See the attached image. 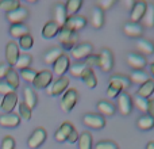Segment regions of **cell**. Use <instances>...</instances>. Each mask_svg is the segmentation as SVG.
I'll return each mask as SVG.
<instances>
[{
    "label": "cell",
    "instance_id": "cell-1",
    "mask_svg": "<svg viewBox=\"0 0 154 149\" xmlns=\"http://www.w3.org/2000/svg\"><path fill=\"white\" fill-rule=\"evenodd\" d=\"M97 67L106 73L112 71V68H114V54L109 49H101V52L97 54Z\"/></svg>",
    "mask_w": 154,
    "mask_h": 149
},
{
    "label": "cell",
    "instance_id": "cell-2",
    "mask_svg": "<svg viewBox=\"0 0 154 149\" xmlns=\"http://www.w3.org/2000/svg\"><path fill=\"white\" fill-rule=\"evenodd\" d=\"M77 100H79V92L75 88H69L65 91V94L61 98V109L65 113H70L73 110V107L76 106Z\"/></svg>",
    "mask_w": 154,
    "mask_h": 149
},
{
    "label": "cell",
    "instance_id": "cell-3",
    "mask_svg": "<svg viewBox=\"0 0 154 149\" xmlns=\"http://www.w3.org/2000/svg\"><path fill=\"white\" fill-rule=\"evenodd\" d=\"M116 109L123 117H127L133 111V98L127 92H122L118 96V104Z\"/></svg>",
    "mask_w": 154,
    "mask_h": 149
},
{
    "label": "cell",
    "instance_id": "cell-4",
    "mask_svg": "<svg viewBox=\"0 0 154 149\" xmlns=\"http://www.w3.org/2000/svg\"><path fill=\"white\" fill-rule=\"evenodd\" d=\"M46 137H48V133L43 128H37L34 129L31 134H30L29 140H27V145H29L30 149H38L43 142L46 141Z\"/></svg>",
    "mask_w": 154,
    "mask_h": 149
},
{
    "label": "cell",
    "instance_id": "cell-5",
    "mask_svg": "<svg viewBox=\"0 0 154 149\" xmlns=\"http://www.w3.org/2000/svg\"><path fill=\"white\" fill-rule=\"evenodd\" d=\"M82 123L87 128L91 129H103L106 126V118L100 114H95V113H88L82 117Z\"/></svg>",
    "mask_w": 154,
    "mask_h": 149
},
{
    "label": "cell",
    "instance_id": "cell-6",
    "mask_svg": "<svg viewBox=\"0 0 154 149\" xmlns=\"http://www.w3.org/2000/svg\"><path fill=\"white\" fill-rule=\"evenodd\" d=\"M68 87H69V77L66 76L58 77V80H56L48 87V94L50 96H58L61 94H65Z\"/></svg>",
    "mask_w": 154,
    "mask_h": 149
},
{
    "label": "cell",
    "instance_id": "cell-7",
    "mask_svg": "<svg viewBox=\"0 0 154 149\" xmlns=\"http://www.w3.org/2000/svg\"><path fill=\"white\" fill-rule=\"evenodd\" d=\"M29 15H30L29 10H27L26 7H22L20 5L18 10L7 12L5 18H7V21L10 22L11 24H22V23H24V21H26L27 18H29Z\"/></svg>",
    "mask_w": 154,
    "mask_h": 149
},
{
    "label": "cell",
    "instance_id": "cell-8",
    "mask_svg": "<svg viewBox=\"0 0 154 149\" xmlns=\"http://www.w3.org/2000/svg\"><path fill=\"white\" fill-rule=\"evenodd\" d=\"M126 60H127L128 67L133 68V71H143V68L146 67V64H147L146 57L139 53H134V52L127 53Z\"/></svg>",
    "mask_w": 154,
    "mask_h": 149
},
{
    "label": "cell",
    "instance_id": "cell-9",
    "mask_svg": "<svg viewBox=\"0 0 154 149\" xmlns=\"http://www.w3.org/2000/svg\"><path fill=\"white\" fill-rule=\"evenodd\" d=\"M19 46L15 41H10V42L5 45V60H7V64L11 68H14L16 65V61L19 59Z\"/></svg>",
    "mask_w": 154,
    "mask_h": 149
},
{
    "label": "cell",
    "instance_id": "cell-10",
    "mask_svg": "<svg viewBox=\"0 0 154 149\" xmlns=\"http://www.w3.org/2000/svg\"><path fill=\"white\" fill-rule=\"evenodd\" d=\"M51 81H53V73L48 69H43V71L37 72V76H35V80H34V83H32V85H34L35 88L42 90V88H48L49 85L51 84Z\"/></svg>",
    "mask_w": 154,
    "mask_h": 149
},
{
    "label": "cell",
    "instance_id": "cell-11",
    "mask_svg": "<svg viewBox=\"0 0 154 149\" xmlns=\"http://www.w3.org/2000/svg\"><path fill=\"white\" fill-rule=\"evenodd\" d=\"M91 54H93V46L89 42L79 43L72 50V56L75 60H87Z\"/></svg>",
    "mask_w": 154,
    "mask_h": 149
},
{
    "label": "cell",
    "instance_id": "cell-12",
    "mask_svg": "<svg viewBox=\"0 0 154 149\" xmlns=\"http://www.w3.org/2000/svg\"><path fill=\"white\" fill-rule=\"evenodd\" d=\"M70 65H72L70 64V59L66 56V54H62V56L53 64V72H54V74H57V76L62 77L68 71H69Z\"/></svg>",
    "mask_w": 154,
    "mask_h": 149
},
{
    "label": "cell",
    "instance_id": "cell-13",
    "mask_svg": "<svg viewBox=\"0 0 154 149\" xmlns=\"http://www.w3.org/2000/svg\"><path fill=\"white\" fill-rule=\"evenodd\" d=\"M147 8V3L146 2H135L134 3V7L130 11V19L133 23H138L143 19L145 12H146Z\"/></svg>",
    "mask_w": 154,
    "mask_h": 149
},
{
    "label": "cell",
    "instance_id": "cell-14",
    "mask_svg": "<svg viewBox=\"0 0 154 149\" xmlns=\"http://www.w3.org/2000/svg\"><path fill=\"white\" fill-rule=\"evenodd\" d=\"M87 26V18L82 15H75L68 18L66 23H65V27H68L69 30H72L73 33H77L80 30H82Z\"/></svg>",
    "mask_w": 154,
    "mask_h": 149
},
{
    "label": "cell",
    "instance_id": "cell-15",
    "mask_svg": "<svg viewBox=\"0 0 154 149\" xmlns=\"http://www.w3.org/2000/svg\"><path fill=\"white\" fill-rule=\"evenodd\" d=\"M123 33H125L126 37L128 38H141L143 34V27L139 23H133V22H127V23L123 26Z\"/></svg>",
    "mask_w": 154,
    "mask_h": 149
},
{
    "label": "cell",
    "instance_id": "cell-16",
    "mask_svg": "<svg viewBox=\"0 0 154 149\" xmlns=\"http://www.w3.org/2000/svg\"><path fill=\"white\" fill-rule=\"evenodd\" d=\"M20 125V117L18 114H14V113H8V114H3L0 115V126L3 128H18Z\"/></svg>",
    "mask_w": 154,
    "mask_h": 149
},
{
    "label": "cell",
    "instance_id": "cell-17",
    "mask_svg": "<svg viewBox=\"0 0 154 149\" xmlns=\"http://www.w3.org/2000/svg\"><path fill=\"white\" fill-rule=\"evenodd\" d=\"M72 130H75V126L70 122H64L58 129H57L56 134H54V138L57 142H65L69 137V134L72 133Z\"/></svg>",
    "mask_w": 154,
    "mask_h": 149
},
{
    "label": "cell",
    "instance_id": "cell-18",
    "mask_svg": "<svg viewBox=\"0 0 154 149\" xmlns=\"http://www.w3.org/2000/svg\"><path fill=\"white\" fill-rule=\"evenodd\" d=\"M16 104H18V95H16V92H14V94H8V95H5L3 98L0 107H2L3 111H5V114H8V113L14 111Z\"/></svg>",
    "mask_w": 154,
    "mask_h": 149
},
{
    "label": "cell",
    "instance_id": "cell-19",
    "mask_svg": "<svg viewBox=\"0 0 154 149\" xmlns=\"http://www.w3.org/2000/svg\"><path fill=\"white\" fill-rule=\"evenodd\" d=\"M60 29H61V27H60L54 21L46 22L45 26H43V29H42V37L46 38V40H51V38H54V37L58 35Z\"/></svg>",
    "mask_w": 154,
    "mask_h": 149
},
{
    "label": "cell",
    "instance_id": "cell-20",
    "mask_svg": "<svg viewBox=\"0 0 154 149\" xmlns=\"http://www.w3.org/2000/svg\"><path fill=\"white\" fill-rule=\"evenodd\" d=\"M68 21V15H66V10H65V5L58 3V4L54 5V22L58 24L60 27L65 26Z\"/></svg>",
    "mask_w": 154,
    "mask_h": 149
},
{
    "label": "cell",
    "instance_id": "cell-21",
    "mask_svg": "<svg viewBox=\"0 0 154 149\" xmlns=\"http://www.w3.org/2000/svg\"><path fill=\"white\" fill-rule=\"evenodd\" d=\"M137 49H138L139 54L149 56V54L154 53V42H152L150 40H146V38H139L137 41Z\"/></svg>",
    "mask_w": 154,
    "mask_h": 149
},
{
    "label": "cell",
    "instance_id": "cell-22",
    "mask_svg": "<svg viewBox=\"0 0 154 149\" xmlns=\"http://www.w3.org/2000/svg\"><path fill=\"white\" fill-rule=\"evenodd\" d=\"M23 96H24L23 103L26 104L30 110L35 109V106H37V103H38V96H37V94H35V91L32 90L31 87H24Z\"/></svg>",
    "mask_w": 154,
    "mask_h": 149
},
{
    "label": "cell",
    "instance_id": "cell-23",
    "mask_svg": "<svg viewBox=\"0 0 154 149\" xmlns=\"http://www.w3.org/2000/svg\"><path fill=\"white\" fill-rule=\"evenodd\" d=\"M91 24L93 29L99 30L104 26V11H101L99 7H95L92 11V16H91Z\"/></svg>",
    "mask_w": 154,
    "mask_h": 149
},
{
    "label": "cell",
    "instance_id": "cell-24",
    "mask_svg": "<svg viewBox=\"0 0 154 149\" xmlns=\"http://www.w3.org/2000/svg\"><path fill=\"white\" fill-rule=\"evenodd\" d=\"M30 34V29L27 24L22 23V24H11L10 27V35L12 38H16V40H19V38L24 37V35Z\"/></svg>",
    "mask_w": 154,
    "mask_h": 149
},
{
    "label": "cell",
    "instance_id": "cell-25",
    "mask_svg": "<svg viewBox=\"0 0 154 149\" xmlns=\"http://www.w3.org/2000/svg\"><path fill=\"white\" fill-rule=\"evenodd\" d=\"M96 109L99 110L100 115H103V117H111L116 111V107L107 100H100L97 103V106H96Z\"/></svg>",
    "mask_w": 154,
    "mask_h": 149
},
{
    "label": "cell",
    "instance_id": "cell-26",
    "mask_svg": "<svg viewBox=\"0 0 154 149\" xmlns=\"http://www.w3.org/2000/svg\"><path fill=\"white\" fill-rule=\"evenodd\" d=\"M81 80L91 90H93V88L97 85V79H96L95 72H93L92 68H87V69L84 71V73H82V76H81Z\"/></svg>",
    "mask_w": 154,
    "mask_h": 149
},
{
    "label": "cell",
    "instance_id": "cell-27",
    "mask_svg": "<svg viewBox=\"0 0 154 149\" xmlns=\"http://www.w3.org/2000/svg\"><path fill=\"white\" fill-rule=\"evenodd\" d=\"M62 56V50L60 48H51L43 54V61L49 65H53Z\"/></svg>",
    "mask_w": 154,
    "mask_h": 149
},
{
    "label": "cell",
    "instance_id": "cell-28",
    "mask_svg": "<svg viewBox=\"0 0 154 149\" xmlns=\"http://www.w3.org/2000/svg\"><path fill=\"white\" fill-rule=\"evenodd\" d=\"M137 128H138L139 130H143V132L152 130L154 128V119L150 118L147 114L142 115V117H139L138 119H137Z\"/></svg>",
    "mask_w": 154,
    "mask_h": 149
},
{
    "label": "cell",
    "instance_id": "cell-29",
    "mask_svg": "<svg viewBox=\"0 0 154 149\" xmlns=\"http://www.w3.org/2000/svg\"><path fill=\"white\" fill-rule=\"evenodd\" d=\"M153 92H154V80L153 79H149L146 83H145V84H142L141 87H139L137 95L142 96V98L149 99L150 96L153 95Z\"/></svg>",
    "mask_w": 154,
    "mask_h": 149
},
{
    "label": "cell",
    "instance_id": "cell-30",
    "mask_svg": "<svg viewBox=\"0 0 154 149\" xmlns=\"http://www.w3.org/2000/svg\"><path fill=\"white\" fill-rule=\"evenodd\" d=\"M109 81L118 84L122 90H126V88H128L131 85V81H130V79H128V76H126V74H120V73H116V74H114V76H111Z\"/></svg>",
    "mask_w": 154,
    "mask_h": 149
},
{
    "label": "cell",
    "instance_id": "cell-31",
    "mask_svg": "<svg viewBox=\"0 0 154 149\" xmlns=\"http://www.w3.org/2000/svg\"><path fill=\"white\" fill-rule=\"evenodd\" d=\"M142 21H143L145 27H149V29L154 27V3H147L146 12Z\"/></svg>",
    "mask_w": 154,
    "mask_h": 149
},
{
    "label": "cell",
    "instance_id": "cell-32",
    "mask_svg": "<svg viewBox=\"0 0 154 149\" xmlns=\"http://www.w3.org/2000/svg\"><path fill=\"white\" fill-rule=\"evenodd\" d=\"M81 5H82V0H69V2L65 4V10H66L68 18L77 15V12H79V10L81 8Z\"/></svg>",
    "mask_w": 154,
    "mask_h": 149
},
{
    "label": "cell",
    "instance_id": "cell-33",
    "mask_svg": "<svg viewBox=\"0 0 154 149\" xmlns=\"http://www.w3.org/2000/svg\"><path fill=\"white\" fill-rule=\"evenodd\" d=\"M128 79H130L131 83H135V84L142 85L149 80V77H147V74L145 71H133V73L128 76Z\"/></svg>",
    "mask_w": 154,
    "mask_h": 149
},
{
    "label": "cell",
    "instance_id": "cell-34",
    "mask_svg": "<svg viewBox=\"0 0 154 149\" xmlns=\"http://www.w3.org/2000/svg\"><path fill=\"white\" fill-rule=\"evenodd\" d=\"M92 136L88 132H84L79 137V149H92Z\"/></svg>",
    "mask_w": 154,
    "mask_h": 149
},
{
    "label": "cell",
    "instance_id": "cell-35",
    "mask_svg": "<svg viewBox=\"0 0 154 149\" xmlns=\"http://www.w3.org/2000/svg\"><path fill=\"white\" fill-rule=\"evenodd\" d=\"M5 83H8V84L12 88H15V90L19 87V73L15 68H11V69L8 71L7 76H5Z\"/></svg>",
    "mask_w": 154,
    "mask_h": 149
},
{
    "label": "cell",
    "instance_id": "cell-36",
    "mask_svg": "<svg viewBox=\"0 0 154 149\" xmlns=\"http://www.w3.org/2000/svg\"><path fill=\"white\" fill-rule=\"evenodd\" d=\"M19 7H20V2L19 0H2L0 2V10L5 11V12L15 11Z\"/></svg>",
    "mask_w": 154,
    "mask_h": 149
},
{
    "label": "cell",
    "instance_id": "cell-37",
    "mask_svg": "<svg viewBox=\"0 0 154 149\" xmlns=\"http://www.w3.org/2000/svg\"><path fill=\"white\" fill-rule=\"evenodd\" d=\"M31 62H32V57L30 56V54H20V56H19V59H18V61H16L15 67L18 68L19 71H23V69L30 68Z\"/></svg>",
    "mask_w": 154,
    "mask_h": 149
},
{
    "label": "cell",
    "instance_id": "cell-38",
    "mask_svg": "<svg viewBox=\"0 0 154 149\" xmlns=\"http://www.w3.org/2000/svg\"><path fill=\"white\" fill-rule=\"evenodd\" d=\"M18 46L23 50H30V49L34 46V38H32L31 34H27L24 37L19 38V42H18Z\"/></svg>",
    "mask_w": 154,
    "mask_h": 149
},
{
    "label": "cell",
    "instance_id": "cell-39",
    "mask_svg": "<svg viewBox=\"0 0 154 149\" xmlns=\"http://www.w3.org/2000/svg\"><path fill=\"white\" fill-rule=\"evenodd\" d=\"M134 104H135V107L139 110V111L146 113L147 106H149V99L142 98V96H139L135 94V95H134Z\"/></svg>",
    "mask_w": 154,
    "mask_h": 149
},
{
    "label": "cell",
    "instance_id": "cell-40",
    "mask_svg": "<svg viewBox=\"0 0 154 149\" xmlns=\"http://www.w3.org/2000/svg\"><path fill=\"white\" fill-rule=\"evenodd\" d=\"M87 65L85 64H75V65H70L69 71H70V74H72L73 77H77V79H81L82 73H84V71L87 69Z\"/></svg>",
    "mask_w": 154,
    "mask_h": 149
},
{
    "label": "cell",
    "instance_id": "cell-41",
    "mask_svg": "<svg viewBox=\"0 0 154 149\" xmlns=\"http://www.w3.org/2000/svg\"><path fill=\"white\" fill-rule=\"evenodd\" d=\"M122 92H123V90L119 87V85L109 81L108 88H107V96H108V98H118Z\"/></svg>",
    "mask_w": 154,
    "mask_h": 149
},
{
    "label": "cell",
    "instance_id": "cell-42",
    "mask_svg": "<svg viewBox=\"0 0 154 149\" xmlns=\"http://www.w3.org/2000/svg\"><path fill=\"white\" fill-rule=\"evenodd\" d=\"M20 76L23 77L27 83H31L32 84L35 80V76H37V71H34L31 67H30V68H27V69L20 71Z\"/></svg>",
    "mask_w": 154,
    "mask_h": 149
},
{
    "label": "cell",
    "instance_id": "cell-43",
    "mask_svg": "<svg viewBox=\"0 0 154 149\" xmlns=\"http://www.w3.org/2000/svg\"><path fill=\"white\" fill-rule=\"evenodd\" d=\"M18 110H19V117L22 119H31V115H32V110H30L29 107L26 106L24 103H20L18 106Z\"/></svg>",
    "mask_w": 154,
    "mask_h": 149
},
{
    "label": "cell",
    "instance_id": "cell-44",
    "mask_svg": "<svg viewBox=\"0 0 154 149\" xmlns=\"http://www.w3.org/2000/svg\"><path fill=\"white\" fill-rule=\"evenodd\" d=\"M61 46H62V49H64V50H68V52L70 50V52H72L73 49L77 46V33H75V34H73L68 41H65L64 43H61Z\"/></svg>",
    "mask_w": 154,
    "mask_h": 149
},
{
    "label": "cell",
    "instance_id": "cell-45",
    "mask_svg": "<svg viewBox=\"0 0 154 149\" xmlns=\"http://www.w3.org/2000/svg\"><path fill=\"white\" fill-rule=\"evenodd\" d=\"M95 149H119L116 142L111 141V140H103V141H99L96 144Z\"/></svg>",
    "mask_w": 154,
    "mask_h": 149
},
{
    "label": "cell",
    "instance_id": "cell-46",
    "mask_svg": "<svg viewBox=\"0 0 154 149\" xmlns=\"http://www.w3.org/2000/svg\"><path fill=\"white\" fill-rule=\"evenodd\" d=\"M2 149H15V138L12 136H5L2 141Z\"/></svg>",
    "mask_w": 154,
    "mask_h": 149
},
{
    "label": "cell",
    "instance_id": "cell-47",
    "mask_svg": "<svg viewBox=\"0 0 154 149\" xmlns=\"http://www.w3.org/2000/svg\"><path fill=\"white\" fill-rule=\"evenodd\" d=\"M14 92H15V88H12L8 83L0 80V95L5 96V95H8V94H14Z\"/></svg>",
    "mask_w": 154,
    "mask_h": 149
},
{
    "label": "cell",
    "instance_id": "cell-48",
    "mask_svg": "<svg viewBox=\"0 0 154 149\" xmlns=\"http://www.w3.org/2000/svg\"><path fill=\"white\" fill-rule=\"evenodd\" d=\"M115 3H116V0H100V2L97 3V7L100 8L101 11H106V10H109Z\"/></svg>",
    "mask_w": 154,
    "mask_h": 149
},
{
    "label": "cell",
    "instance_id": "cell-49",
    "mask_svg": "<svg viewBox=\"0 0 154 149\" xmlns=\"http://www.w3.org/2000/svg\"><path fill=\"white\" fill-rule=\"evenodd\" d=\"M10 69H11V67L7 64V62H0V80L5 79V76H7V73Z\"/></svg>",
    "mask_w": 154,
    "mask_h": 149
},
{
    "label": "cell",
    "instance_id": "cell-50",
    "mask_svg": "<svg viewBox=\"0 0 154 149\" xmlns=\"http://www.w3.org/2000/svg\"><path fill=\"white\" fill-rule=\"evenodd\" d=\"M85 65L88 68H92L93 65H97V54H91L87 60H85Z\"/></svg>",
    "mask_w": 154,
    "mask_h": 149
},
{
    "label": "cell",
    "instance_id": "cell-51",
    "mask_svg": "<svg viewBox=\"0 0 154 149\" xmlns=\"http://www.w3.org/2000/svg\"><path fill=\"white\" fill-rule=\"evenodd\" d=\"M79 133H77V130L75 129V130H72V133L69 134V137H68V140L66 141L69 142V144H75V142H77L79 141Z\"/></svg>",
    "mask_w": 154,
    "mask_h": 149
},
{
    "label": "cell",
    "instance_id": "cell-52",
    "mask_svg": "<svg viewBox=\"0 0 154 149\" xmlns=\"http://www.w3.org/2000/svg\"><path fill=\"white\" fill-rule=\"evenodd\" d=\"M146 114L149 115L150 118H153V119H154V99H150V100H149V106H147Z\"/></svg>",
    "mask_w": 154,
    "mask_h": 149
},
{
    "label": "cell",
    "instance_id": "cell-53",
    "mask_svg": "<svg viewBox=\"0 0 154 149\" xmlns=\"http://www.w3.org/2000/svg\"><path fill=\"white\" fill-rule=\"evenodd\" d=\"M126 7H127L128 10L131 11V8L134 7V2H131V0H127V2H126Z\"/></svg>",
    "mask_w": 154,
    "mask_h": 149
},
{
    "label": "cell",
    "instance_id": "cell-54",
    "mask_svg": "<svg viewBox=\"0 0 154 149\" xmlns=\"http://www.w3.org/2000/svg\"><path fill=\"white\" fill-rule=\"evenodd\" d=\"M146 149H154V141H150L149 144L146 145Z\"/></svg>",
    "mask_w": 154,
    "mask_h": 149
},
{
    "label": "cell",
    "instance_id": "cell-55",
    "mask_svg": "<svg viewBox=\"0 0 154 149\" xmlns=\"http://www.w3.org/2000/svg\"><path fill=\"white\" fill-rule=\"evenodd\" d=\"M150 71H152V73H153V76H154V62L150 65Z\"/></svg>",
    "mask_w": 154,
    "mask_h": 149
}]
</instances>
